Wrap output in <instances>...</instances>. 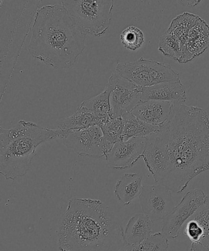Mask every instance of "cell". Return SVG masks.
<instances>
[{"label":"cell","instance_id":"cell-4","mask_svg":"<svg viewBox=\"0 0 209 251\" xmlns=\"http://www.w3.org/2000/svg\"><path fill=\"white\" fill-rule=\"evenodd\" d=\"M67 135L59 128L49 129L25 120L9 129L0 127V173L7 180L26 176L39 145Z\"/></svg>","mask_w":209,"mask_h":251},{"label":"cell","instance_id":"cell-21","mask_svg":"<svg viewBox=\"0 0 209 251\" xmlns=\"http://www.w3.org/2000/svg\"><path fill=\"white\" fill-rule=\"evenodd\" d=\"M107 145L108 152L117 143L124 141V130L122 117L115 118L100 126Z\"/></svg>","mask_w":209,"mask_h":251},{"label":"cell","instance_id":"cell-6","mask_svg":"<svg viewBox=\"0 0 209 251\" xmlns=\"http://www.w3.org/2000/svg\"><path fill=\"white\" fill-rule=\"evenodd\" d=\"M115 70L123 77L141 88L181 81L179 74L170 65L152 59L142 57L133 62L119 63Z\"/></svg>","mask_w":209,"mask_h":251},{"label":"cell","instance_id":"cell-8","mask_svg":"<svg viewBox=\"0 0 209 251\" xmlns=\"http://www.w3.org/2000/svg\"><path fill=\"white\" fill-rule=\"evenodd\" d=\"M106 87L110 90V104L114 119L131 112L141 102L142 88L119 74H112Z\"/></svg>","mask_w":209,"mask_h":251},{"label":"cell","instance_id":"cell-16","mask_svg":"<svg viewBox=\"0 0 209 251\" xmlns=\"http://www.w3.org/2000/svg\"><path fill=\"white\" fill-rule=\"evenodd\" d=\"M110 90L105 86L104 90L100 94L84 100L80 105L92 112L97 118L98 126L107 124L113 118L111 104L110 100Z\"/></svg>","mask_w":209,"mask_h":251},{"label":"cell","instance_id":"cell-10","mask_svg":"<svg viewBox=\"0 0 209 251\" xmlns=\"http://www.w3.org/2000/svg\"><path fill=\"white\" fill-rule=\"evenodd\" d=\"M170 189L158 185H144L139 197L144 214L154 221L164 220L175 206Z\"/></svg>","mask_w":209,"mask_h":251},{"label":"cell","instance_id":"cell-1","mask_svg":"<svg viewBox=\"0 0 209 251\" xmlns=\"http://www.w3.org/2000/svg\"><path fill=\"white\" fill-rule=\"evenodd\" d=\"M156 183L180 194L209 171V118L201 108L173 103L158 132L146 138L143 156Z\"/></svg>","mask_w":209,"mask_h":251},{"label":"cell","instance_id":"cell-7","mask_svg":"<svg viewBox=\"0 0 209 251\" xmlns=\"http://www.w3.org/2000/svg\"><path fill=\"white\" fill-rule=\"evenodd\" d=\"M206 195L200 189H191L163 220L161 232L168 239L179 237L184 226L205 203Z\"/></svg>","mask_w":209,"mask_h":251},{"label":"cell","instance_id":"cell-26","mask_svg":"<svg viewBox=\"0 0 209 251\" xmlns=\"http://www.w3.org/2000/svg\"><path fill=\"white\" fill-rule=\"evenodd\" d=\"M188 251H209V250L198 243H192Z\"/></svg>","mask_w":209,"mask_h":251},{"label":"cell","instance_id":"cell-5","mask_svg":"<svg viewBox=\"0 0 209 251\" xmlns=\"http://www.w3.org/2000/svg\"><path fill=\"white\" fill-rule=\"evenodd\" d=\"M61 5L85 35L100 38L110 28L114 6L112 0H65Z\"/></svg>","mask_w":209,"mask_h":251},{"label":"cell","instance_id":"cell-24","mask_svg":"<svg viewBox=\"0 0 209 251\" xmlns=\"http://www.w3.org/2000/svg\"><path fill=\"white\" fill-rule=\"evenodd\" d=\"M122 45L129 50L135 51L141 48L144 43L143 32L134 25L127 27L120 36Z\"/></svg>","mask_w":209,"mask_h":251},{"label":"cell","instance_id":"cell-22","mask_svg":"<svg viewBox=\"0 0 209 251\" xmlns=\"http://www.w3.org/2000/svg\"><path fill=\"white\" fill-rule=\"evenodd\" d=\"M190 220L198 226L201 237L199 244L209 250V196H206L205 203Z\"/></svg>","mask_w":209,"mask_h":251},{"label":"cell","instance_id":"cell-18","mask_svg":"<svg viewBox=\"0 0 209 251\" xmlns=\"http://www.w3.org/2000/svg\"><path fill=\"white\" fill-rule=\"evenodd\" d=\"M186 46L194 56L203 54L209 48V26L201 19L189 32Z\"/></svg>","mask_w":209,"mask_h":251},{"label":"cell","instance_id":"cell-30","mask_svg":"<svg viewBox=\"0 0 209 251\" xmlns=\"http://www.w3.org/2000/svg\"><path fill=\"white\" fill-rule=\"evenodd\" d=\"M41 251L40 250H34V251Z\"/></svg>","mask_w":209,"mask_h":251},{"label":"cell","instance_id":"cell-12","mask_svg":"<svg viewBox=\"0 0 209 251\" xmlns=\"http://www.w3.org/2000/svg\"><path fill=\"white\" fill-rule=\"evenodd\" d=\"M187 95L181 81L159 83L152 87L142 88L141 102L147 100H159L171 103L184 104Z\"/></svg>","mask_w":209,"mask_h":251},{"label":"cell","instance_id":"cell-17","mask_svg":"<svg viewBox=\"0 0 209 251\" xmlns=\"http://www.w3.org/2000/svg\"><path fill=\"white\" fill-rule=\"evenodd\" d=\"M201 17L198 15L184 12L174 18L171 22L167 33L173 34L181 42L183 51L188 50L186 42L189 32L198 23Z\"/></svg>","mask_w":209,"mask_h":251},{"label":"cell","instance_id":"cell-25","mask_svg":"<svg viewBox=\"0 0 209 251\" xmlns=\"http://www.w3.org/2000/svg\"><path fill=\"white\" fill-rule=\"evenodd\" d=\"M142 251H168V238L162 232L153 233L141 244Z\"/></svg>","mask_w":209,"mask_h":251},{"label":"cell","instance_id":"cell-11","mask_svg":"<svg viewBox=\"0 0 209 251\" xmlns=\"http://www.w3.org/2000/svg\"><path fill=\"white\" fill-rule=\"evenodd\" d=\"M146 138L134 137L115 144L106 156L107 166L113 169L131 168L143 156Z\"/></svg>","mask_w":209,"mask_h":251},{"label":"cell","instance_id":"cell-13","mask_svg":"<svg viewBox=\"0 0 209 251\" xmlns=\"http://www.w3.org/2000/svg\"><path fill=\"white\" fill-rule=\"evenodd\" d=\"M173 103L150 100L139 103L132 114L147 124L161 126L170 116Z\"/></svg>","mask_w":209,"mask_h":251},{"label":"cell","instance_id":"cell-3","mask_svg":"<svg viewBox=\"0 0 209 251\" xmlns=\"http://www.w3.org/2000/svg\"><path fill=\"white\" fill-rule=\"evenodd\" d=\"M86 35L73 23L61 4L37 10L28 46L33 58L57 70L75 65L85 49Z\"/></svg>","mask_w":209,"mask_h":251},{"label":"cell","instance_id":"cell-19","mask_svg":"<svg viewBox=\"0 0 209 251\" xmlns=\"http://www.w3.org/2000/svg\"><path fill=\"white\" fill-rule=\"evenodd\" d=\"M122 120L124 124V140L134 137L146 138L158 132L160 129V126L147 124L137 119L131 112L123 115Z\"/></svg>","mask_w":209,"mask_h":251},{"label":"cell","instance_id":"cell-28","mask_svg":"<svg viewBox=\"0 0 209 251\" xmlns=\"http://www.w3.org/2000/svg\"><path fill=\"white\" fill-rule=\"evenodd\" d=\"M136 246H131V245H125L124 247L122 248L121 249L117 250L116 251H134L135 248Z\"/></svg>","mask_w":209,"mask_h":251},{"label":"cell","instance_id":"cell-9","mask_svg":"<svg viewBox=\"0 0 209 251\" xmlns=\"http://www.w3.org/2000/svg\"><path fill=\"white\" fill-rule=\"evenodd\" d=\"M63 143L78 156L91 158H106L108 149L99 126L73 130L64 138Z\"/></svg>","mask_w":209,"mask_h":251},{"label":"cell","instance_id":"cell-20","mask_svg":"<svg viewBox=\"0 0 209 251\" xmlns=\"http://www.w3.org/2000/svg\"><path fill=\"white\" fill-rule=\"evenodd\" d=\"M95 126H98L97 118L89 110L80 105L75 114L63 119L57 128L70 133L73 130L87 129Z\"/></svg>","mask_w":209,"mask_h":251},{"label":"cell","instance_id":"cell-15","mask_svg":"<svg viewBox=\"0 0 209 251\" xmlns=\"http://www.w3.org/2000/svg\"><path fill=\"white\" fill-rule=\"evenodd\" d=\"M142 176L138 174H126L117 181L114 188V195L125 206H129L142 193Z\"/></svg>","mask_w":209,"mask_h":251},{"label":"cell","instance_id":"cell-29","mask_svg":"<svg viewBox=\"0 0 209 251\" xmlns=\"http://www.w3.org/2000/svg\"><path fill=\"white\" fill-rule=\"evenodd\" d=\"M134 251H142L141 245L136 246V248H135Z\"/></svg>","mask_w":209,"mask_h":251},{"label":"cell","instance_id":"cell-2","mask_svg":"<svg viewBox=\"0 0 209 251\" xmlns=\"http://www.w3.org/2000/svg\"><path fill=\"white\" fill-rule=\"evenodd\" d=\"M60 251H116L126 245L114 211L97 199L69 201L58 230Z\"/></svg>","mask_w":209,"mask_h":251},{"label":"cell","instance_id":"cell-14","mask_svg":"<svg viewBox=\"0 0 209 251\" xmlns=\"http://www.w3.org/2000/svg\"><path fill=\"white\" fill-rule=\"evenodd\" d=\"M154 222L145 214H137L128 222L124 230L125 244L138 246L153 234Z\"/></svg>","mask_w":209,"mask_h":251},{"label":"cell","instance_id":"cell-27","mask_svg":"<svg viewBox=\"0 0 209 251\" xmlns=\"http://www.w3.org/2000/svg\"><path fill=\"white\" fill-rule=\"evenodd\" d=\"M179 3L183 6H195L200 3V1H179Z\"/></svg>","mask_w":209,"mask_h":251},{"label":"cell","instance_id":"cell-23","mask_svg":"<svg viewBox=\"0 0 209 251\" xmlns=\"http://www.w3.org/2000/svg\"><path fill=\"white\" fill-rule=\"evenodd\" d=\"M158 50L167 57L181 63L183 58V47L181 42L173 34L166 31L159 39Z\"/></svg>","mask_w":209,"mask_h":251}]
</instances>
